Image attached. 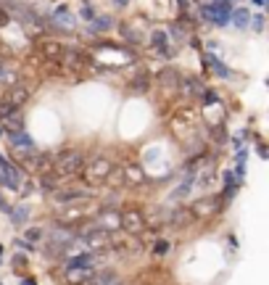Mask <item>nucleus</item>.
I'll use <instances>...</instances> for the list:
<instances>
[{"label": "nucleus", "instance_id": "1", "mask_svg": "<svg viewBox=\"0 0 269 285\" xmlns=\"http://www.w3.org/2000/svg\"><path fill=\"white\" fill-rule=\"evenodd\" d=\"M82 169H85V156L77 153V151H66L61 153L58 159H53V177L63 182V180H71L77 177V174H82Z\"/></svg>", "mask_w": 269, "mask_h": 285}, {"label": "nucleus", "instance_id": "2", "mask_svg": "<svg viewBox=\"0 0 269 285\" xmlns=\"http://www.w3.org/2000/svg\"><path fill=\"white\" fill-rule=\"evenodd\" d=\"M48 246H45V254L48 256H58V254H66L69 248L77 243V233L74 230H69L66 225H55L50 233H48Z\"/></svg>", "mask_w": 269, "mask_h": 285}, {"label": "nucleus", "instance_id": "3", "mask_svg": "<svg viewBox=\"0 0 269 285\" xmlns=\"http://www.w3.org/2000/svg\"><path fill=\"white\" fill-rule=\"evenodd\" d=\"M230 11H233V3H217V0L201 3V16L214 26H227L230 24Z\"/></svg>", "mask_w": 269, "mask_h": 285}, {"label": "nucleus", "instance_id": "4", "mask_svg": "<svg viewBox=\"0 0 269 285\" xmlns=\"http://www.w3.org/2000/svg\"><path fill=\"white\" fill-rule=\"evenodd\" d=\"M111 169H114V167H111L108 159H92L82 172H85V180L95 185V182H103V180H106V174H108Z\"/></svg>", "mask_w": 269, "mask_h": 285}, {"label": "nucleus", "instance_id": "5", "mask_svg": "<svg viewBox=\"0 0 269 285\" xmlns=\"http://www.w3.org/2000/svg\"><path fill=\"white\" fill-rule=\"evenodd\" d=\"M100 262V254L98 251H85V254H77V256H71V259L66 262L69 270H92Z\"/></svg>", "mask_w": 269, "mask_h": 285}, {"label": "nucleus", "instance_id": "6", "mask_svg": "<svg viewBox=\"0 0 269 285\" xmlns=\"http://www.w3.org/2000/svg\"><path fill=\"white\" fill-rule=\"evenodd\" d=\"M119 227H124L127 233L137 235V233H143V227H145V217L140 211H127V214L119 217Z\"/></svg>", "mask_w": 269, "mask_h": 285}, {"label": "nucleus", "instance_id": "7", "mask_svg": "<svg viewBox=\"0 0 269 285\" xmlns=\"http://www.w3.org/2000/svg\"><path fill=\"white\" fill-rule=\"evenodd\" d=\"M203 63H209V66L214 69V74H217V77H222V79H235V77H238V74L227 66L225 61L214 56V53H203Z\"/></svg>", "mask_w": 269, "mask_h": 285}, {"label": "nucleus", "instance_id": "8", "mask_svg": "<svg viewBox=\"0 0 269 285\" xmlns=\"http://www.w3.org/2000/svg\"><path fill=\"white\" fill-rule=\"evenodd\" d=\"M53 198H55V204H77V201H87L90 193L79 190V188H69V190H55Z\"/></svg>", "mask_w": 269, "mask_h": 285}, {"label": "nucleus", "instance_id": "9", "mask_svg": "<svg viewBox=\"0 0 269 285\" xmlns=\"http://www.w3.org/2000/svg\"><path fill=\"white\" fill-rule=\"evenodd\" d=\"M219 209V204H217V198H201V201H196V204L190 206V214H196V217H209V214H214V211Z\"/></svg>", "mask_w": 269, "mask_h": 285}, {"label": "nucleus", "instance_id": "10", "mask_svg": "<svg viewBox=\"0 0 269 285\" xmlns=\"http://www.w3.org/2000/svg\"><path fill=\"white\" fill-rule=\"evenodd\" d=\"M8 132H11L8 137H11V145H13V148H18V151H34V140H32V137L26 135L24 130H8Z\"/></svg>", "mask_w": 269, "mask_h": 285}, {"label": "nucleus", "instance_id": "11", "mask_svg": "<svg viewBox=\"0 0 269 285\" xmlns=\"http://www.w3.org/2000/svg\"><path fill=\"white\" fill-rule=\"evenodd\" d=\"M230 21H233L235 29H248V24H251V11H248V8H233V11H230Z\"/></svg>", "mask_w": 269, "mask_h": 285}, {"label": "nucleus", "instance_id": "12", "mask_svg": "<svg viewBox=\"0 0 269 285\" xmlns=\"http://www.w3.org/2000/svg\"><path fill=\"white\" fill-rule=\"evenodd\" d=\"M180 74H177V69H172V66H166L161 74H159V82H161V87L164 90H177L180 87Z\"/></svg>", "mask_w": 269, "mask_h": 285}, {"label": "nucleus", "instance_id": "13", "mask_svg": "<svg viewBox=\"0 0 269 285\" xmlns=\"http://www.w3.org/2000/svg\"><path fill=\"white\" fill-rule=\"evenodd\" d=\"M151 42H153V50L159 53V56H172V50H169V37H166V32H153L151 34Z\"/></svg>", "mask_w": 269, "mask_h": 285}, {"label": "nucleus", "instance_id": "14", "mask_svg": "<svg viewBox=\"0 0 269 285\" xmlns=\"http://www.w3.org/2000/svg\"><path fill=\"white\" fill-rule=\"evenodd\" d=\"M32 167L37 169V174H50V172H53V156L37 153L34 159H32Z\"/></svg>", "mask_w": 269, "mask_h": 285}, {"label": "nucleus", "instance_id": "15", "mask_svg": "<svg viewBox=\"0 0 269 285\" xmlns=\"http://www.w3.org/2000/svg\"><path fill=\"white\" fill-rule=\"evenodd\" d=\"M53 21H55V24H61L63 29H69V26H74V16L69 13V8H66V5H58V8L53 11Z\"/></svg>", "mask_w": 269, "mask_h": 285}, {"label": "nucleus", "instance_id": "16", "mask_svg": "<svg viewBox=\"0 0 269 285\" xmlns=\"http://www.w3.org/2000/svg\"><path fill=\"white\" fill-rule=\"evenodd\" d=\"M111 26H114V19L103 13V16H95V19L90 21V32H95V34L100 32V34H103V32H108V29H111Z\"/></svg>", "mask_w": 269, "mask_h": 285}, {"label": "nucleus", "instance_id": "17", "mask_svg": "<svg viewBox=\"0 0 269 285\" xmlns=\"http://www.w3.org/2000/svg\"><path fill=\"white\" fill-rule=\"evenodd\" d=\"M140 182H145V174L140 167H127L124 169V185H140Z\"/></svg>", "mask_w": 269, "mask_h": 285}, {"label": "nucleus", "instance_id": "18", "mask_svg": "<svg viewBox=\"0 0 269 285\" xmlns=\"http://www.w3.org/2000/svg\"><path fill=\"white\" fill-rule=\"evenodd\" d=\"M26 219H29V206L26 204H21V206H16V209H11V222L16 225V227H21Z\"/></svg>", "mask_w": 269, "mask_h": 285}, {"label": "nucleus", "instance_id": "19", "mask_svg": "<svg viewBox=\"0 0 269 285\" xmlns=\"http://www.w3.org/2000/svg\"><path fill=\"white\" fill-rule=\"evenodd\" d=\"M106 185L108 188H122L124 185V169H111L108 174H106Z\"/></svg>", "mask_w": 269, "mask_h": 285}, {"label": "nucleus", "instance_id": "20", "mask_svg": "<svg viewBox=\"0 0 269 285\" xmlns=\"http://www.w3.org/2000/svg\"><path fill=\"white\" fill-rule=\"evenodd\" d=\"M26 98H29V90H26V87H11V93H8V103L21 106Z\"/></svg>", "mask_w": 269, "mask_h": 285}, {"label": "nucleus", "instance_id": "21", "mask_svg": "<svg viewBox=\"0 0 269 285\" xmlns=\"http://www.w3.org/2000/svg\"><path fill=\"white\" fill-rule=\"evenodd\" d=\"M82 214H85V211H82L79 206L66 209V211H61V214H58V225H66V222H74V219H82Z\"/></svg>", "mask_w": 269, "mask_h": 285}, {"label": "nucleus", "instance_id": "22", "mask_svg": "<svg viewBox=\"0 0 269 285\" xmlns=\"http://www.w3.org/2000/svg\"><path fill=\"white\" fill-rule=\"evenodd\" d=\"M16 111H18V106L8 103V100H0V122H5V119H11Z\"/></svg>", "mask_w": 269, "mask_h": 285}, {"label": "nucleus", "instance_id": "23", "mask_svg": "<svg viewBox=\"0 0 269 285\" xmlns=\"http://www.w3.org/2000/svg\"><path fill=\"white\" fill-rule=\"evenodd\" d=\"M63 50H66V48H63V45H45V48H42V53H45V56H48V58H53V61H61Z\"/></svg>", "mask_w": 269, "mask_h": 285}, {"label": "nucleus", "instance_id": "24", "mask_svg": "<svg viewBox=\"0 0 269 285\" xmlns=\"http://www.w3.org/2000/svg\"><path fill=\"white\" fill-rule=\"evenodd\" d=\"M172 217H174V219H169V222H172L174 227H182V225L190 219V209H180V211H174Z\"/></svg>", "mask_w": 269, "mask_h": 285}, {"label": "nucleus", "instance_id": "25", "mask_svg": "<svg viewBox=\"0 0 269 285\" xmlns=\"http://www.w3.org/2000/svg\"><path fill=\"white\" fill-rule=\"evenodd\" d=\"M0 185L8 188V190H18L21 188V180H13V177H8L5 172H0Z\"/></svg>", "mask_w": 269, "mask_h": 285}, {"label": "nucleus", "instance_id": "26", "mask_svg": "<svg viewBox=\"0 0 269 285\" xmlns=\"http://www.w3.org/2000/svg\"><path fill=\"white\" fill-rule=\"evenodd\" d=\"M129 87H132V93H145V90H148V77L145 74H137Z\"/></svg>", "mask_w": 269, "mask_h": 285}, {"label": "nucleus", "instance_id": "27", "mask_svg": "<svg viewBox=\"0 0 269 285\" xmlns=\"http://www.w3.org/2000/svg\"><path fill=\"white\" fill-rule=\"evenodd\" d=\"M42 235H45V233H42L40 227H29V230H26V235H24V238H26V243L37 246V241H42Z\"/></svg>", "mask_w": 269, "mask_h": 285}, {"label": "nucleus", "instance_id": "28", "mask_svg": "<svg viewBox=\"0 0 269 285\" xmlns=\"http://www.w3.org/2000/svg\"><path fill=\"white\" fill-rule=\"evenodd\" d=\"M119 32H122V37H127L129 42H137V40H140V34H137L135 29H129L127 24H122V26H119Z\"/></svg>", "mask_w": 269, "mask_h": 285}, {"label": "nucleus", "instance_id": "29", "mask_svg": "<svg viewBox=\"0 0 269 285\" xmlns=\"http://www.w3.org/2000/svg\"><path fill=\"white\" fill-rule=\"evenodd\" d=\"M251 26H254V32H264V16L251 13Z\"/></svg>", "mask_w": 269, "mask_h": 285}, {"label": "nucleus", "instance_id": "30", "mask_svg": "<svg viewBox=\"0 0 269 285\" xmlns=\"http://www.w3.org/2000/svg\"><path fill=\"white\" fill-rule=\"evenodd\" d=\"M79 16H82V19H87V21H92V19H95V8H92L90 3H85V5H82V11H79Z\"/></svg>", "mask_w": 269, "mask_h": 285}, {"label": "nucleus", "instance_id": "31", "mask_svg": "<svg viewBox=\"0 0 269 285\" xmlns=\"http://www.w3.org/2000/svg\"><path fill=\"white\" fill-rule=\"evenodd\" d=\"M201 98H203V103H217V93H214V90H206V87H203V93H201Z\"/></svg>", "mask_w": 269, "mask_h": 285}, {"label": "nucleus", "instance_id": "32", "mask_svg": "<svg viewBox=\"0 0 269 285\" xmlns=\"http://www.w3.org/2000/svg\"><path fill=\"white\" fill-rule=\"evenodd\" d=\"M153 251H156V254L161 256V254H166V251H169V243H166V241H159V243L153 246Z\"/></svg>", "mask_w": 269, "mask_h": 285}, {"label": "nucleus", "instance_id": "33", "mask_svg": "<svg viewBox=\"0 0 269 285\" xmlns=\"http://www.w3.org/2000/svg\"><path fill=\"white\" fill-rule=\"evenodd\" d=\"M0 211H8V214H11V209H8V204H5V198H3V193H0Z\"/></svg>", "mask_w": 269, "mask_h": 285}, {"label": "nucleus", "instance_id": "34", "mask_svg": "<svg viewBox=\"0 0 269 285\" xmlns=\"http://www.w3.org/2000/svg\"><path fill=\"white\" fill-rule=\"evenodd\" d=\"M13 264H18V267H24V264H26V256H21V254H18V256H16V262H13Z\"/></svg>", "mask_w": 269, "mask_h": 285}, {"label": "nucleus", "instance_id": "35", "mask_svg": "<svg viewBox=\"0 0 269 285\" xmlns=\"http://www.w3.org/2000/svg\"><path fill=\"white\" fill-rule=\"evenodd\" d=\"M127 3H129V0H114L116 8H127Z\"/></svg>", "mask_w": 269, "mask_h": 285}, {"label": "nucleus", "instance_id": "36", "mask_svg": "<svg viewBox=\"0 0 269 285\" xmlns=\"http://www.w3.org/2000/svg\"><path fill=\"white\" fill-rule=\"evenodd\" d=\"M108 285H124V283H122V280H119V278H114V280H111Z\"/></svg>", "mask_w": 269, "mask_h": 285}, {"label": "nucleus", "instance_id": "37", "mask_svg": "<svg viewBox=\"0 0 269 285\" xmlns=\"http://www.w3.org/2000/svg\"><path fill=\"white\" fill-rule=\"evenodd\" d=\"M254 5H262V8H264V5H267V0H254Z\"/></svg>", "mask_w": 269, "mask_h": 285}, {"label": "nucleus", "instance_id": "38", "mask_svg": "<svg viewBox=\"0 0 269 285\" xmlns=\"http://www.w3.org/2000/svg\"><path fill=\"white\" fill-rule=\"evenodd\" d=\"M5 77H8V74H5V69H3V66H0V79H5Z\"/></svg>", "mask_w": 269, "mask_h": 285}, {"label": "nucleus", "instance_id": "39", "mask_svg": "<svg viewBox=\"0 0 269 285\" xmlns=\"http://www.w3.org/2000/svg\"><path fill=\"white\" fill-rule=\"evenodd\" d=\"M24 285H34V280H29V278H26V280H24Z\"/></svg>", "mask_w": 269, "mask_h": 285}, {"label": "nucleus", "instance_id": "40", "mask_svg": "<svg viewBox=\"0 0 269 285\" xmlns=\"http://www.w3.org/2000/svg\"><path fill=\"white\" fill-rule=\"evenodd\" d=\"M0 256H3V246H0Z\"/></svg>", "mask_w": 269, "mask_h": 285}]
</instances>
